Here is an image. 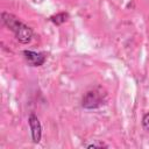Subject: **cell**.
Listing matches in <instances>:
<instances>
[{
	"mask_svg": "<svg viewBox=\"0 0 149 149\" xmlns=\"http://www.w3.org/2000/svg\"><path fill=\"white\" fill-rule=\"evenodd\" d=\"M1 21L2 23L14 34L15 38L22 43V44H28L31 42L34 33L30 27H28L26 23H23L21 20H19L15 15L8 13V12H2L1 13Z\"/></svg>",
	"mask_w": 149,
	"mask_h": 149,
	"instance_id": "obj_1",
	"label": "cell"
},
{
	"mask_svg": "<svg viewBox=\"0 0 149 149\" xmlns=\"http://www.w3.org/2000/svg\"><path fill=\"white\" fill-rule=\"evenodd\" d=\"M107 92L102 86H95L88 90L81 98V107L85 109H98L106 105Z\"/></svg>",
	"mask_w": 149,
	"mask_h": 149,
	"instance_id": "obj_2",
	"label": "cell"
},
{
	"mask_svg": "<svg viewBox=\"0 0 149 149\" xmlns=\"http://www.w3.org/2000/svg\"><path fill=\"white\" fill-rule=\"evenodd\" d=\"M22 55L26 59V62L28 63V65L37 68V66H42L45 61H47V56L44 52H38V51H34V50H23Z\"/></svg>",
	"mask_w": 149,
	"mask_h": 149,
	"instance_id": "obj_3",
	"label": "cell"
},
{
	"mask_svg": "<svg viewBox=\"0 0 149 149\" xmlns=\"http://www.w3.org/2000/svg\"><path fill=\"white\" fill-rule=\"evenodd\" d=\"M28 125H29V129H30V135H31V140L35 144L41 142L42 139V125L40 119L31 113L28 118Z\"/></svg>",
	"mask_w": 149,
	"mask_h": 149,
	"instance_id": "obj_4",
	"label": "cell"
},
{
	"mask_svg": "<svg viewBox=\"0 0 149 149\" xmlns=\"http://www.w3.org/2000/svg\"><path fill=\"white\" fill-rule=\"evenodd\" d=\"M69 20V13L68 12H59L49 17V21L52 22L55 26H62Z\"/></svg>",
	"mask_w": 149,
	"mask_h": 149,
	"instance_id": "obj_5",
	"label": "cell"
},
{
	"mask_svg": "<svg viewBox=\"0 0 149 149\" xmlns=\"http://www.w3.org/2000/svg\"><path fill=\"white\" fill-rule=\"evenodd\" d=\"M85 148H88V149H94V148H108V144H106L105 142L102 141H93V142H90V143H86L84 144Z\"/></svg>",
	"mask_w": 149,
	"mask_h": 149,
	"instance_id": "obj_6",
	"label": "cell"
},
{
	"mask_svg": "<svg viewBox=\"0 0 149 149\" xmlns=\"http://www.w3.org/2000/svg\"><path fill=\"white\" fill-rule=\"evenodd\" d=\"M142 127H143L147 132H149V112L146 113V114L143 115V118H142Z\"/></svg>",
	"mask_w": 149,
	"mask_h": 149,
	"instance_id": "obj_7",
	"label": "cell"
}]
</instances>
